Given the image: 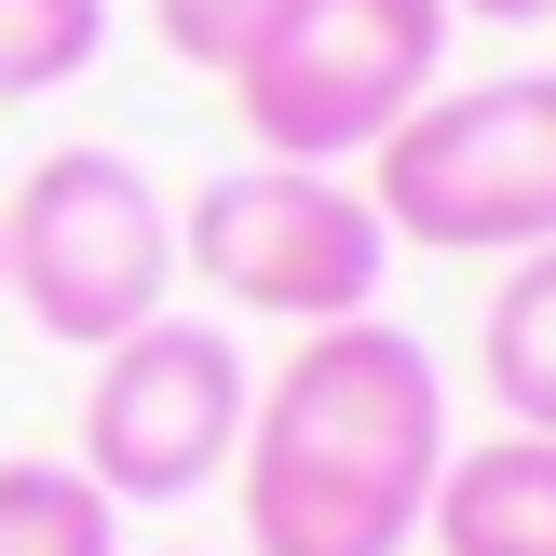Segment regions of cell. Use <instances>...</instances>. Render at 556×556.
Here are the masks:
<instances>
[{
	"label": "cell",
	"mask_w": 556,
	"mask_h": 556,
	"mask_svg": "<svg viewBox=\"0 0 556 556\" xmlns=\"http://www.w3.org/2000/svg\"><path fill=\"white\" fill-rule=\"evenodd\" d=\"M448 380L394 313L299 326V353L244 407V556H407L448 476Z\"/></svg>",
	"instance_id": "cell-1"
},
{
	"label": "cell",
	"mask_w": 556,
	"mask_h": 556,
	"mask_svg": "<svg viewBox=\"0 0 556 556\" xmlns=\"http://www.w3.org/2000/svg\"><path fill=\"white\" fill-rule=\"evenodd\" d=\"M380 177H353L380 204V231L421 258H530L556 244V68H503V81H434L394 136Z\"/></svg>",
	"instance_id": "cell-2"
},
{
	"label": "cell",
	"mask_w": 556,
	"mask_h": 556,
	"mask_svg": "<svg viewBox=\"0 0 556 556\" xmlns=\"http://www.w3.org/2000/svg\"><path fill=\"white\" fill-rule=\"evenodd\" d=\"M448 41H462L448 0H286L217 81H231L258 163H326L340 177L448 81Z\"/></svg>",
	"instance_id": "cell-3"
},
{
	"label": "cell",
	"mask_w": 556,
	"mask_h": 556,
	"mask_svg": "<svg viewBox=\"0 0 556 556\" xmlns=\"http://www.w3.org/2000/svg\"><path fill=\"white\" fill-rule=\"evenodd\" d=\"M177 286V217L123 150H54L0 190V299L54 353H109Z\"/></svg>",
	"instance_id": "cell-4"
},
{
	"label": "cell",
	"mask_w": 556,
	"mask_h": 556,
	"mask_svg": "<svg viewBox=\"0 0 556 556\" xmlns=\"http://www.w3.org/2000/svg\"><path fill=\"white\" fill-rule=\"evenodd\" d=\"M177 271H204L217 313H244V326H353V313H380L394 231L326 163H231L177 204Z\"/></svg>",
	"instance_id": "cell-5"
},
{
	"label": "cell",
	"mask_w": 556,
	"mask_h": 556,
	"mask_svg": "<svg viewBox=\"0 0 556 556\" xmlns=\"http://www.w3.org/2000/svg\"><path fill=\"white\" fill-rule=\"evenodd\" d=\"M244 407H258V367H244L231 326L150 313V326H123V340L96 353L68 462L109 503H190V489H217L244 462Z\"/></svg>",
	"instance_id": "cell-6"
},
{
	"label": "cell",
	"mask_w": 556,
	"mask_h": 556,
	"mask_svg": "<svg viewBox=\"0 0 556 556\" xmlns=\"http://www.w3.org/2000/svg\"><path fill=\"white\" fill-rule=\"evenodd\" d=\"M421 543L434 556H556V434H476V448H448V476H434L421 503Z\"/></svg>",
	"instance_id": "cell-7"
},
{
	"label": "cell",
	"mask_w": 556,
	"mask_h": 556,
	"mask_svg": "<svg viewBox=\"0 0 556 556\" xmlns=\"http://www.w3.org/2000/svg\"><path fill=\"white\" fill-rule=\"evenodd\" d=\"M476 367H489V407H503L516 434H556V244L503 258L489 326H476Z\"/></svg>",
	"instance_id": "cell-8"
},
{
	"label": "cell",
	"mask_w": 556,
	"mask_h": 556,
	"mask_svg": "<svg viewBox=\"0 0 556 556\" xmlns=\"http://www.w3.org/2000/svg\"><path fill=\"white\" fill-rule=\"evenodd\" d=\"M0 556H123V503H109L81 462L14 448L0 462Z\"/></svg>",
	"instance_id": "cell-9"
},
{
	"label": "cell",
	"mask_w": 556,
	"mask_h": 556,
	"mask_svg": "<svg viewBox=\"0 0 556 556\" xmlns=\"http://www.w3.org/2000/svg\"><path fill=\"white\" fill-rule=\"evenodd\" d=\"M109 54V0H0V109L54 96Z\"/></svg>",
	"instance_id": "cell-10"
},
{
	"label": "cell",
	"mask_w": 556,
	"mask_h": 556,
	"mask_svg": "<svg viewBox=\"0 0 556 556\" xmlns=\"http://www.w3.org/2000/svg\"><path fill=\"white\" fill-rule=\"evenodd\" d=\"M150 14H163V54H190V68H231V54L258 41L286 0H150Z\"/></svg>",
	"instance_id": "cell-11"
},
{
	"label": "cell",
	"mask_w": 556,
	"mask_h": 556,
	"mask_svg": "<svg viewBox=\"0 0 556 556\" xmlns=\"http://www.w3.org/2000/svg\"><path fill=\"white\" fill-rule=\"evenodd\" d=\"M448 14H476V27H543L556 0H448Z\"/></svg>",
	"instance_id": "cell-12"
},
{
	"label": "cell",
	"mask_w": 556,
	"mask_h": 556,
	"mask_svg": "<svg viewBox=\"0 0 556 556\" xmlns=\"http://www.w3.org/2000/svg\"><path fill=\"white\" fill-rule=\"evenodd\" d=\"M163 556H190V543H163Z\"/></svg>",
	"instance_id": "cell-13"
}]
</instances>
